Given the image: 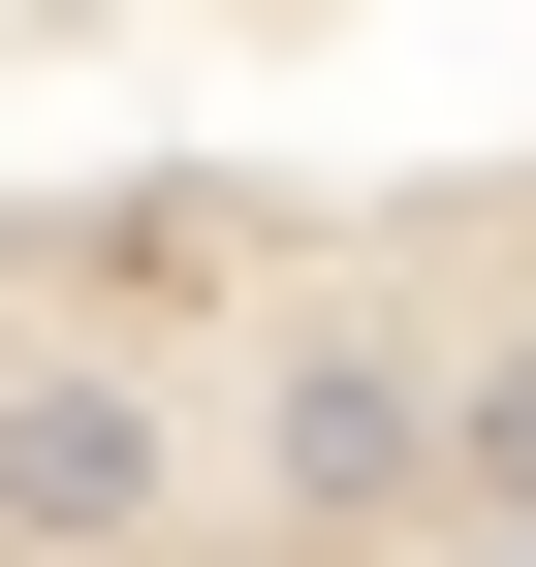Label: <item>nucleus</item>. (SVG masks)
Wrapping results in <instances>:
<instances>
[{
    "instance_id": "f257e3e1",
    "label": "nucleus",
    "mask_w": 536,
    "mask_h": 567,
    "mask_svg": "<svg viewBox=\"0 0 536 567\" xmlns=\"http://www.w3.org/2000/svg\"><path fill=\"white\" fill-rule=\"evenodd\" d=\"M189 473H221V442H189V379H158V347H0V567H158L189 536Z\"/></svg>"
},
{
    "instance_id": "f03ea898",
    "label": "nucleus",
    "mask_w": 536,
    "mask_h": 567,
    "mask_svg": "<svg viewBox=\"0 0 536 567\" xmlns=\"http://www.w3.org/2000/svg\"><path fill=\"white\" fill-rule=\"evenodd\" d=\"M252 505L285 536H442V347L411 316H285L252 347Z\"/></svg>"
},
{
    "instance_id": "7ed1b4c3",
    "label": "nucleus",
    "mask_w": 536,
    "mask_h": 567,
    "mask_svg": "<svg viewBox=\"0 0 536 567\" xmlns=\"http://www.w3.org/2000/svg\"><path fill=\"white\" fill-rule=\"evenodd\" d=\"M252 189H0V316H63V347H221L252 316Z\"/></svg>"
},
{
    "instance_id": "20e7f679",
    "label": "nucleus",
    "mask_w": 536,
    "mask_h": 567,
    "mask_svg": "<svg viewBox=\"0 0 536 567\" xmlns=\"http://www.w3.org/2000/svg\"><path fill=\"white\" fill-rule=\"evenodd\" d=\"M442 536H536V347H442Z\"/></svg>"
}]
</instances>
